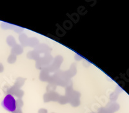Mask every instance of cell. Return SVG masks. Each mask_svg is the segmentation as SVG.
<instances>
[{
  "mask_svg": "<svg viewBox=\"0 0 129 113\" xmlns=\"http://www.w3.org/2000/svg\"><path fill=\"white\" fill-rule=\"evenodd\" d=\"M2 106L5 110L13 112L16 110V108H17L16 99L12 94H7L2 101Z\"/></svg>",
  "mask_w": 129,
  "mask_h": 113,
  "instance_id": "6da1fadb",
  "label": "cell"
}]
</instances>
